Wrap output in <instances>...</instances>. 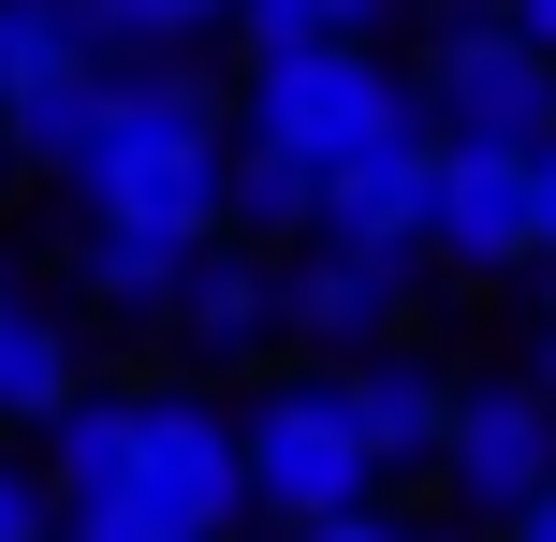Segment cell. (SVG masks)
Returning <instances> with one entry per match:
<instances>
[{
	"label": "cell",
	"mask_w": 556,
	"mask_h": 542,
	"mask_svg": "<svg viewBox=\"0 0 556 542\" xmlns=\"http://www.w3.org/2000/svg\"><path fill=\"white\" fill-rule=\"evenodd\" d=\"M278 542H410V528H395L381 499H352V514H307V528H278Z\"/></svg>",
	"instance_id": "ac0fdd59"
},
{
	"label": "cell",
	"mask_w": 556,
	"mask_h": 542,
	"mask_svg": "<svg viewBox=\"0 0 556 542\" xmlns=\"http://www.w3.org/2000/svg\"><path fill=\"white\" fill-rule=\"evenodd\" d=\"M337 411H352V440H366V469H440V411H454V381L425 367V352H366V367H337Z\"/></svg>",
	"instance_id": "30bf717a"
},
{
	"label": "cell",
	"mask_w": 556,
	"mask_h": 542,
	"mask_svg": "<svg viewBox=\"0 0 556 542\" xmlns=\"http://www.w3.org/2000/svg\"><path fill=\"white\" fill-rule=\"evenodd\" d=\"M0 176H15V162H0Z\"/></svg>",
	"instance_id": "cb8c5ba5"
},
{
	"label": "cell",
	"mask_w": 556,
	"mask_h": 542,
	"mask_svg": "<svg viewBox=\"0 0 556 542\" xmlns=\"http://www.w3.org/2000/svg\"><path fill=\"white\" fill-rule=\"evenodd\" d=\"M410 542H469V528H410Z\"/></svg>",
	"instance_id": "44dd1931"
},
{
	"label": "cell",
	"mask_w": 556,
	"mask_h": 542,
	"mask_svg": "<svg viewBox=\"0 0 556 542\" xmlns=\"http://www.w3.org/2000/svg\"><path fill=\"white\" fill-rule=\"evenodd\" d=\"M162 323H176L191 352H264V338H278V250H264V235H235V220L191 235V264H176Z\"/></svg>",
	"instance_id": "9c48e42d"
},
{
	"label": "cell",
	"mask_w": 556,
	"mask_h": 542,
	"mask_svg": "<svg viewBox=\"0 0 556 542\" xmlns=\"http://www.w3.org/2000/svg\"><path fill=\"white\" fill-rule=\"evenodd\" d=\"M425 176H440V133H395L366 162L323 176V220L307 235H366V250H425Z\"/></svg>",
	"instance_id": "8fae6325"
},
{
	"label": "cell",
	"mask_w": 556,
	"mask_h": 542,
	"mask_svg": "<svg viewBox=\"0 0 556 542\" xmlns=\"http://www.w3.org/2000/svg\"><path fill=\"white\" fill-rule=\"evenodd\" d=\"M235 469H250V514H264V528H307V514L381 499V469H366L337 381H278L264 411H235Z\"/></svg>",
	"instance_id": "277c9868"
},
{
	"label": "cell",
	"mask_w": 556,
	"mask_h": 542,
	"mask_svg": "<svg viewBox=\"0 0 556 542\" xmlns=\"http://www.w3.org/2000/svg\"><path fill=\"white\" fill-rule=\"evenodd\" d=\"M410 103H425L440 147H542L556 133V59L498 15V0H454L440 45H425V74H410Z\"/></svg>",
	"instance_id": "3957f363"
},
{
	"label": "cell",
	"mask_w": 556,
	"mask_h": 542,
	"mask_svg": "<svg viewBox=\"0 0 556 542\" xmlns=\"http://www.w3.org/2000/svg\"><path fill=\"white\" fill-rule=\"evenodd\" d=\"M74 381H88V352H74V323H59L45 308V293H0V426H45V411L59 396H74Z\"/></svg>",
	"instance_id": "4fadbf2b"
},
{
	"label": "cell",
	"mask_w": 556,
	"mask_h": 542,
	"mask_svg": "<svg viewBox=\"0 0 556 542\" xmlns=\"http://www.w3.org/2000/svg\"><path fill=\"white\" fill-rule=\"evenodd\" d=\"M498 542H556V484H528V499H513V514H498Z\"/></svg>",
	"instance_id": "d6986e66"
},
{
	"label": "cell",
	"mask_w": 556,
	"mask_h": 542,
	"mask_svg": "<svg viewBox=\"0 0 556 542\" xmlns=\"http://www.w3.org/2000/svg\"><path fill=\"white\" fill-rule=\"evenodd\" d=\"M440 484L469 499V528H498L528 484H556V396L528 367L513 381H454V411H440Z\"/></svg>",
	"instance_id": "8992f818"
},
{
	"label": "cell",
	"mask_w": 556,
	"mask_h": 542,
	"mask_svg": "<svg viewBox=\"0 0 556 542\" xmlns=\"http://www.w3.org/2000/svg\"><path fill=\"white\" fill-rule=\"evenodd\" d=\"M220 29H235L250 59H264V45H366V29H381V0H235Z\"/></svg>",
	"instance_id": "5bb4252c"
},
{
	"label": "cell",
	"mask_w": 556,
	"mask_h": 542,
	"mask_svg": "<svg viewBox=\"0 0 556 542\" xmlns=\"http://www.w3.org/2000/svg\"><path fill=\"white\" fill-rule=\"evenodd\" d=\"M395 133H425V103H410V74H381L366 45H264L250 103H235V147H264V162H293V176H337V162H366V147H395Z\"/></svg>",
	"instance_id": "7a4b0ae2"
},
{
	"label": "cell",
	"mask_w": 556,
	"mask_h": 542,
	"mask_svg": "<svg viewBox=\"0 0 556 542\" xmlns=\"http://www.w3.org/2000/svg\"><path fill=\"white\" fill-rule=\"evenodd\" d=\"M220 542H235V528H220Z\"/></svg>",
	"instance_id": "d4e9b609"
},
{
	"label": "cell",
	"mask_w": 556,
	"mask_h": 542,
	"mask_svg": "<svg viewBox=\"0 0 556 542\" xmlns=\"http://www.w3.org/2000/svg\"><path fill=\"white\" fill-rule=\"evenodd\" d=\"M220 162H235V103L205 74H103V147L74 205L147 235H220Z\"/></svg>",
	"instance_id": "6da1fadb"
},
{
	"label": "cell",
	"mask_w": 556,
	"mask_h": 542,
	"mask_svg": "<svg viewBox=\"0 0 556 542\" xmlns=\"http://www.w3.org/2000/svg\"><path fill=\"white\" fill-rule=\"evenodd\" d=\"M0 293H15V264H0Z\"/></svg>",
	"instance_id": "7402d4cb"
},
{
	"label": "cell",
	"mask_w": 556,
	"mask_h": 542,
	"mask_svg": "<svg viewBox=\"0 0 556 542\" xmlns=\"http://www.w3.org/2000/svg\"><path fill=\"white\" fill-rule=\"evenodd\" d=\"M425 264H454V279H513V264H542L528 147H440V176H425Z\"/></svg>",
	"instance_id": "52a82bcc"
},
{
	"label": "cell",
	"mask_w": 556,
	"mask_h": 542,
	"mask_svg": "<svg viewBox=\"0 0 556 542\" xmlns=\"http://www.w3.org/2000/svg\"><path fill=\"white\" fill-rule=\"evenodd\" d=\"M59 542H191V528H162L147 499H59Z\"/></svg>",
	"instance_id": "2e32d148"
},
{
	"label": "cell",
	"mask_w": 556,
	"mask_h": 542,
	"mask_svg": "<svg viewBox=\"0 0 556 542\" xmlns=\"http://www.w3.org/2000/svg\"><path fill=\"white\" fill-rule=\"evenodd\" d=\"M176 264H191V235H147V220H88V235H74V293H88L103 323H162Z\"/></svg>",
	"instance_id": "7c38bea8"
},
{
	"label": "cell",
	"mask_w": 556,
	"mask_h": 542,
	"mask_svg": "<svg viewBox=\"0 0 556 542\" xmlns=\"http://www.w3.org/2000/svg\"><path fill=\"white\" fill-rule=\"evenodd\" d=\"M395 308H410V250H366V235H293V264H278V338H307V352H366V338H395Z\"/></svg>",
	"instance_id": "ba28073f"
},
{
	"label": "cell",
	"mask_w": 556,
	"mask_h": 542,
	"mask_svg": "<svg viewBox=\"0 0 556 542\" xmlns=\"http://www.w3.org/2000/svg\"><path fill=\"white\" fill-rule=\"evenodd\" d=\"M117 499H147V514H162V528H191V542L250 528L235 411H205V396H132V484H117Z\"/></svg>",
	"instance_id": "5b68a950"
},
{
	"label": "cell",
	"mask_w": 556,
	"mask_h": 542,
	"mask_svg": "<svg viewBox=\"0 0 556 542\" xmlns=\"http://www.w3.org/2000/svg\"><path fill=\"white\" fill-rule=\"evenodd\" d=\"M0 542H59V499H45V469H15V455H0Z\"/></svg>",
	"instance_id": "e0dca14e"
},
{
	"label": "cell",
	"mask_w": 556,
	"mask_h": 542,
	"mask_svg": "<svg viewBox=\"0 0 556 542\" xmlns=\"http://www.w3.org/2000/svg\"><path fill=\"white\" fill-rule=\"evenodd\" d=\"M542 279H556V264H542Z\"/></svg>",
	"instance_id": "603a6c76"
},
{
	"label": "cell",
	"mask_w": 556,
	"mask_h": 542,
	"mask_svg": "<svg viewBox=\"0 0 556 542\" xmlns=\"http://www.w3.org/2000/svg\"><path fill=\"white\" fill-rule=\"evenodd\" d=\"M235 0H74V29L103 59H132V45H191V29H220Z\"/></svg>",
	"instance_id": "9a60e30c"
},
{
	"label": "cell",
	"mask_w": 556,
	"mask_h": 542,
	"mask_svg": "<svg viewBox=\"0 0 556 542\" xmlns=\"http://www.w3.org/2000/svg\"><path fill=\"white\" fill-rule=\"evenodd\" d=\"M498 15H513V29H528V45L556 59V0H498Z\"/></svg>",
	"instance_id": "ffe728a7"
}]
</instances>
